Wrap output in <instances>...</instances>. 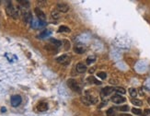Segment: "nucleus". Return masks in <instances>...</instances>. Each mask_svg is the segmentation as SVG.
I'll list each match as a JSON object with an SVG mask.
<instances>
[{"label":"nucleus","mask_w":150,"mask_h":116,"mask_svg":"<svg viewBox=\"0 0 150 116\" xmlns=\"http://www.w3.org/2000/svg\"><path fill=\"white\" fill-rule=\"evenodd\" d=\"M119 110V111H128L129 110H130V108H129L127 105H124V106H121V107H119V108H117Z\"/></svg>","instance_id":"393cba45"},{"label":"nucleus","mask_w":150,"mask_h":116,"mask_svg":"<svg viewBox=\"0 0 150 116\" xmlns=\"http://www.w3.org/2000/svg\"><path fill=\"white\" fill-rule=\"evenodd\" d=\"M131 102L133 103L134 106H142L143 105L142 100H138V99H134V98L131 100Z\"/></svg>","instance_id":"2eb2a0df"},{"label":"nucleus","mask_w":150,"mask_h":116,"mask_svg":"<svg viewBox=\"0 0 150 116\" xmlns=\"http://www.w3.org/2000/svg\"><path fill=\"white\" fill-rule=\"evenodd\" d=\"M37 110L39 111H46L48 110V104L46 102H41L38 104Z\"/></svg>","instance_id":"f8f14e48"},{"label":"nucleus","mask_w":150,"mask_h":116,"mask_svg":"<svg viewBox=\"0 0 150 116\" xmlns=\"http://www.w3.org/2000/svg\"><path fill=\"white\" fill-rule=\"evenodd\" d=\"M52 18L54 19H60V13L58 10H53L51 12Z\"/></svg>","instance_id":"4468645a"},{"label":"nucleus","mask_w":150,"mask_h":116,"mask_svg":"<svg viewBox=\"0 0 150 116\" xmlns=\"http://www.w3.org/2000/svg\"><path fill=\"white\" fill-rule=\"evenodd\" d=\"M144 112H145V113L143 114V116H148L150 114V110L149 109H145V111H144Z\"/></svg>","instance_id":"a878e982"},{"label":"nucleus","mask_w":150,"mask_h":116,"mask_svg":"<svg viewBox=\"0 0 150 116\" xmlns=\"http://www.w3.org/2000/svg\"><path fill=\"white\" fill-rule=\"evenodd\" d=\"M97 76L100 79H105V78H107V74L105 73V72H99V73L97 74Z\"/></svg>","instance_id":"5701e85b"},{"label":"nucleus","mask_w":150,"mask_h":116,"mask_svg":"<svg viewBox=\"0 0 150 116\" xmlns=\"http://www.w3.org/2000/svg\"><path fill=\"white\" fill-rule=\"evenodd\" d=\"M57 10L59 12H63V13H66L67 11L69 10V6L67 5L66 3L64 2H59L57 3Z\"/></svg>","instance_id":"20e7f679"},{"label":"nucleus","mask_w":150,"mask_h":116,"mask_svg":"<svg viewBox=\"0 0 150 116\" xmlns=\"http://www.w3.org/2000/svg\"><path fill=\"white\" fill-rule=\"evenodd\" d=\"M64 43H65V50H68V49H69V47H70L69 43H68L66 40H64Z\"/></svg>","instance_id":"bb28decb"},{"label":"nucleus","mask_w":150,"mask_h":116,"mask_svg":"<svg viewBox=\"0 0 150 116\" xmlns=\"http://www.w3.org/2000/svg\"><path fill=\"white\" fill-rule=\"evenodd\" d=\"M23 19H24V21L27 22V23L31 21L32 16H31V13H30V11H28V10L23 11Z\"/></svg>","instance_id":"9d476101"},{"label":"nucleus","mask_w":150,"mask_h":116,"mask_svg":"<svg viewBox=\"0 0 150 116\" xmlns=\"http://www.w3.org/2000/svg\"><path fill=\"white\" fill-rule=\"evenodd\" d=\"M10 101H11V105L13 106V107H18L21 103L22 99L19 95H14V96L11 97Z\"/></svg>","instance_id":"39448f33"},{"label":"nucleus","mask_w":150,"mask_h":116,"mask_svg":"<svg viewBox=\"0 0 150 116\" xmlns=\"http://www.w3.org/2000/svg\"><path fill=\"white\" fill-rule=\"evenodd\" d=\"M76 70L79 74H84L87 71V65L83 63H78L76 65Z\"/></svg>","instance_id":"6e6552de"},{"label":"nucleus","mask_w":150,"mask_h":116,"mask_svg":"<svg viewBox=\"0 0 150 116\" xmlns=\"http://www.w3.org/2000/svg\"><path fill=\"white\" fill-rule=\"evenodd\" d=\"M56 62L59 63V64H62V65H68L70 62V56L67 55V54H63L61 56L57 57Z\"/></svg>","instance_id":"7ed1b4c3"},{"label":"nucleus","mask_w":150,"mask_h":116,"mask_svg":"<svg viewBox=\"0 0 150 116\" xmlns=\"http://www.w3.org/2000/svg\"><path fill=\"white\" fill-rule=\"evenodd\" d=\"M113 91H114V88H113V87H105L104 89H102L101 93L103 96H109V95L111 94Z\"/></svg>","instance_id":"1a4fd4ad"},{"label":"nucleus","mask_w":150,"mask_h":116,"mask_svg":"<svg viewBox=\"0 0 150 116\" xmlns=\"http://www.w3.org/2000/svg\"><path fill=\"white\" fill-rule=\"evenodd\" d=\"M119 116H132V115H130V114H121Z\"/></svg>","instance_id":"c756f323"},{"label":"nucleus","mask_w":150,"mask_h":116,"mask_svg":"<svg viewBox=\"0 0 150 116\" xmlns=\"http://www.w3.org/2000/svg\"><path fill=\"white\" fill-rule=\"evenodd\" d=\"M132 112L134 114H136V115H142V111H141L140 109H137V108L132 109Z\"/></svg>","instance_id":"b1692460"},{"label":"nucleus","mask_w":150,"mask_h":116,"mask_svg":"<svg viewBox=\"0 0 150 116\" xmlns=\"http://www.w3.org/2000/svg\"><path fill=\"white\" fill-rule=\"evenodd\" d=\"M106 114L107 116H115V111H114V109L113 108H110L107 111H106Z\"/></svg>","instance_id":"4be33fe9"},{"label":"nucleus","mask_w":150,"mask_h":116,"mask_svg":"<svg viewBox=\"0 0 150 116\" xmlns=\"http://www.w3.org/2000/svg\"><path fill=\"white\" fill-rule=\"evenodd\" d=\"M147 102H148V104L150 105V98H148L147 99Z\"/></svg>","instance_id":"7c9ffc66"},{"label":"nucleus","mask_w":150,"mask_h":116,"mask_svg":"<svg viewBox=\"0 0 150 116\" xmlns=\"http://www.w3.org/2000/svg\"><path fill=\"white\" fill-rule=\"evenodd\" d=\"M6 111H7V109H6V108H2V109H1V111H2V112H5Z\"/></svg>","instance_id":"c85d7f7f"},{"label":"nucleus","mask_w":150,"mask_h":116,"mask_svg":"<svg viewBox=\"0 0 150 116\" xmlns=\"http://www.w3.org/2000/svg\"><path fill=\"white\" fill-rule=\"evenodd\" d=\"M18 3H19V5L23 6L25 8L30 7V1H28V0H18Z\"/></svg>","instance_id":"f3484780"},{"label":"nucleus","mask_w":150,"mask_h":116,"mask_svg":"<svg viewBox=\"0 0 150 116\" xmlns=\"http://www.w3.org/2000/svg\"><path fill=\"white\" fill-rule=\"evenodd\" d=\"M94 70H95V69H94V68H91L90 70H89V73H90V74H92V73H93V72H94Z\"/></svg>","instance_id":"cd10ccee"},{"label":"nucleus","mask_w":150,"mask_h":116,"mask_svg":"<svg viewBox=\"0 0 150 116\" xmlns=\"http://www.w3.org/2000/svg\"><path fill=\"white\" fill-rule=\"evenodd\" d=\"M6 10H7V14H8L9 17H11V18H13V19H15L19 18V10H18L12 4H8V5L7 6Z\"/></svg>","instance_id":"f257e3e1"},{"label":"nucleus","mask_w":150,"mask_h":116,"mask_svg":"<svg viewBox=\"0 0 150 116\" xmlns=\"http://www.w3.org/2000/svg\"><path fill=\"white\" fill-rule=\"evenodd\" d=\"M34 12H35V14H36V16H37V18L40 19V20H43V21H44V20L46 19L45 14L43 13V11L42 10V9H40L39 8H34Z\"/></svg>","instance_id":"0eeeda50"},{"label":"nucleus","mask_w":150,"mask_h":116,"mask_svg":"<svg viewBox=\"0 0 150 116\" xmlns=\"http://www.w3.org/2000/svg\"><path fill=\"white\" fill-rule=\"evenodd\" d=\"M50 42H51L55 47H59V46L62 45V42H60V41L58 40H55V39H50Z\"/></svg>","instance_id":"aec40b11"},{"label":"nucleus","mask_w":150,"mask_h":116,"mask_svg":"<svg viewBox=\"0 0 150 116\" xmlns=\"http://www.w3.org/2000/svg\"><path fill=\"white\" fill-rule=\"evenodd\" d=\"M89 81L90 82V83H95L96 85H100V84H101V82H100V81L97 80L96 78H93V76H89Z\"/></svg>","instance_id":"412c9836"},{"label":"nucleus","mask_w":150,"mask_h":116,"mask_svg":"<svg viewBox=\"0 0 150 116\" xmlns=\"http://www.w3.org/2000/svg\"><path fill=\"white\" fill-rule=\"evenodd\" d=\"M114 90L119 94H125L126 93V90L122 87H116V88H114Z\"/></svg>","instance_id":"6ab92c4d"},{"label":"nucleus","mask_w":150,"mask_h":116,"mask_svg":"<svg viewBox=\"0 0 150 116\" xmlns=\"http://www.w3.org/2000/svg\"><path fill=\"white\" fill-rule=\"evenodd\" d=\"M95 61H96V56H93V55L89 56L88 58H87V60H86L87 65H91V64H93Z\"/></svg>","instance_id":"a211bd4d"},{"label":"nucleus","mask_w":150,"mask_h":116,"mask_svg":"<svg viewBox=\"0 0 150 116\" xmlns=\"http://www.w3.org/2000/svg\"><path fill=\"white\" fill-rule=\"evenodd\" d=\"M111 101H113V103H115V104H121V103H123V102H125V100H126V99L125 98H123V97H122L121 95H119V94H115V95H113V97H111Z\"/></svg>","instance_id":"423d86ee"},{"label":"nucleus","mask_w":150,"mask_h":116,"mask_svg":"<svg viewBox=\"0 0 150 116\" xmlns=\"http://www.w3.org/2000/svg\"><path fill=\"white\" fill-rule=\"evenodd\" d=\"M74 52H75L76 54H84L85 52H86V47L83 45H76L74 47Z\"/></svg>","instance_id":"9b49d317"},{"label":"nucleus","mask_w":150,"mask_h":116,"mask_svg":"<svg viewBox=\"0 0 150 116\" xmlns=\"http://www.w3.org/2000/svg\"><path fill=\"white\" fill-rule=\"evenodd\" d=\"M70 31H71V30H70L69 28L66 27V26H60L59 29H58V32L60 33H69Z\"/></svg>","instance_id":"ddd939ff"},{"label":"nucleus","mask_w":150,"mask_h":116,"mask_svg":"<svg viewBox=\"0 0 150 116\" xmlns=\"http://www.w3.org/2000/svg\"><path fill=\"white\" fill-rule=\"evenodd\" d=\"M67 86L69 87V89H71L75 92H78V93L81 92V88L79 86V84L78 83V81L73 79V78H70V79L67 80Z\"/></svg>","instance_id":"f03ea898"},{"label":"nucleus","mask_w":150,"mask_h":116,"mask_svg":"<svg viewBox=\"0 0 150 116\" xmlns=\"http://www.w3.org/2000/svg\"><path fill=\"white\" fill-rule=\"evenodd\" d=\"M129 94L132 98H135L137 96V90L134 88H130L129 89Z\"/></svg>","instance_id":"dca6fc26"}]
</instances>
